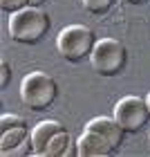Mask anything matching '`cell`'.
Listing matches in <instances>:
<instances>
[{
	"label": "cell",
	"instance_id": "4",
	"mask_svg": "<svg viewBox=\"0 0 150 157\" xmlns=\"http://www.w3.org/2000/svg\"><path fill=\"white\" fill-rule=\"evenodd\" d=\"M90 61L94 72H99L101 76H117L128 65V49L123 47V43L114 38H101L96 40V47Z\"/></svg>",
	"mask_w": 150,
	"mask_h": 157
},
{
	"label": "cell",
	"instance_id": "17",
	"mask_svg": "<svg viewBox=\"0 0 150 157\" xmlns=\"http://www.w3.org/2000/svg\"><path fill=\"white\" fill-rule=\"evenodd\" d=\"M47 0H32V7H43Z\"/></svg>",
	"mask_w": 150,
	"mask_h": 157
},
{
	"label": "cell",
	"instance_id": "15",
	"mask_svg": "<svg viewBox=\"0 0 150 157\" xmlns=\"http://www.w3.org/2000/svg\"><path fill=\"white\" fill-rule=\"evenodd\" d=\"M9 81H11V65L7 61H2L0 63V88H7L9 85Z\"/></svg>",
	"mask_w": 150,
	"mask_h": 157
},
{
	"label": "cell",
	"instance_id": "11",
	"mask_svg": "<svg viewBox=\"0 0 150 157\" xmlns=\"http://www.w3.org/2000/svg\"><path fill=\"white\" fill-rule=\"evenodd\" d=\"M114 2L117 0H83V7L90 13H94V16H103V13H108L114 7Z\"/></svg>",
	"mask_w": 150,
	"mask_h": 157
},
{
	"label": "cell",
	"instance_id": "13",
	"mask_svg": "<svg viewBox=\"0 0 150 157\" xmlns=\"http://www.w3.org/2000/svg\"><path fill=\"white\" fill-rule=\"evenodd\" d=\"M11 128H27V121L18 115H2V119H0V132L11 130Z\"/></svg>",
	"mask_w": 150,
	"mask_h": 157
},
{
	"label": "cell",
	"instance_id": "7",
	"mask_svg": "<svg viewBox=\"0 0 150 157\" xmlns=\"http://www.w3.org/2000/svg\"><path fill=\"white\" fill-rule=\"evenodd\" d=\"M85 130H94L99 135H103L105 139L110 141V146L114 151H119L121 144H123V137H126V130L119 126V121L114 117H94L88 121Z\"/></svg>",
	"mask_w": 150,
	"mask_h": 157
},
{
	"label": "cell",
	"instance_id": "10",
	"mask_svg": "<svg viewBox=\"0 0 150 157\" xmlns=\"http://www.w3.org/2000/svg\"><path fill=\"white\" fill-rule=\"evenodd\" d=\"M0 135H2V137H0V153H5V151H9V148L18 146L20 141H25L32 132H27V128H11V130H5Z\"/></svg>",
	"mask_w": 150,
	"mask_h": 157
},
{
	"label": "cell",
	"instance_id": "12",
	"mask_svg": "<svg viewBox=\"0 0 150 157\" xmlns=\"http://www.w3.org/2000/svg\"><path fill=\"white\" fill-rule=\"evenodd\" d=\"M29 155H34V141H32V135H29L25 141H20L18 146H13V148H9V151L2 153V157H29Z\"/></svg>",
	"mask_w": 150,
	"mask_h": 157
},
{
	"label": "cell",
	"instance_id": "14",
	"mask_svg": "<svg viewBox=\"0 0 150 157\" xmlns=\"http://www.w3.org/2000/svg\"><path fill=\"white\" fill-rule=\"evenodd\" d=\"M0 7H2L5 13H16L20 9H27V7H32V0H0Z\"/></svg>",
	"mask_w": 150,
	"mask_h": 157
},
{
	"label": "cell",
	"instance_id": "2",
	"mask_svg": "<svg viewBox=\"0 0 150 157\" xmlns=\"http://www.w3.org/2000/svg\"><path fill=\"white\" fill-rule=\"evenodd\" d=\"M56 97H58V83L47 72L36 70L25 74V78L20 81V99L34 112L49 110L56 103Z\"/></svg>",
	"mask_w": 150,
	"mask_h": 157
},
{
	"label": "cell",
	"instance_id": "3",
	"mask_svg": "<svg viewBox=\"0 0 150 157\" xmlns=\"http://www.w3.org/2000/svg\"><path fill=\"white\" fill-rule=\"evenodd\" d=\"M58 54L69 63H81L83 59L92 56L96 47V34L85 25H69L56 38Z\"/></svg>",
	"mask_w": 150,
	"mask_h": 157
},
{
	"label": "cell",
	"instance_id": "8",
	"mask_svg": "<svg viewBox=\"0 0 150 157\" xmlns=\"http://www.w3.org/2000/svg\"><path fill=\"white\" fill-rule=\"evenodd\" d=\"M65 128H63V124H58V121L54 119H47V121H40V124L34 128L32 132V141H34V155L38 157H45V151L49 146V141H52L58 132H63Z\"/></svg>",
	"mask_w": 150,
	"mask_h": 157
},
{
	"label": "cell",
	"instance_id": "1",
	"mask_svg": "<svg viewBox=\"0 0 150 157\" xmlns=\"http://www.w3.org/2000/svg\"><path fill=\"white\" fill-rule=\"evenodd\" d=\"M7 27H9L11 40L23 43V45H36L47 36L49 27H52V18L40 7H27V9L11 13Z\"/></svg>",
	"mask_w": 150,
	"mask_h": 157
},
{
	"label": "cell",
	"instance_id": "6",
	"mask_svg": "<svg viewBox=\"0 0 150 157\" xmlns=\"http://www.w3.org/2000/svg\"><path fill=\"white\" fill-rule=\"evenodd\" d=\"M78 144V157H110L117 151L110 146V141L94 130H85L76 139Z\"/></svg>",
	"mask_w": 150,
	"mask_h": 157
},
{
	"label": "cell",
	"instance_id": "5",
	"mask_svg": "<svg viewBox=\"0 0 150 157\" xmlns=\"http://www.w3.org/2000/svg\"><path fill=\"white\" fill-rule=\"evenodd\" d=\"M114 119L126 132H139L150 124V108L146 99L139 97H123L114 105Z\"/></svg>",
	"mask_w": 150,
	"mask_h": 157
},
{
	"label": "cell",
	"instance_id": "18",
	"mask_svg": "<svg viewBox=\"0 0 150 157\" xmlns=\"http://www.w3.org/2000/svg\"><path fill=\"white\" fill-rule=\"evenodd\" d=\"M146 103H148V108H150V92H148V97H146Z\"/></svg>",
	"mask_w": 150,
	"mask_h": 157
},
{
	"label": "cell",
	"instance_id": "16",
	"mask_svg": "<svg viewBox=\"0 0 150 157\" xmlns=\"http://www.w3.org/2000/svg\"><path fill=\"white\" fill-rule=\"evenodd\" d=\"M123 2H128V5H144V2H148V0H123Z\"/></svg>",
	"mask_w": 150,
	"mask_h": 157
},
{
	"label": "cell",
	"instance_id": "9",
	"mask_svg": "<svg viewBox=\"0 0 150 157\" xmlns=\"http://www.w3.org/2000/svg\"><path fill=\"white\" fill-rule=\"evenodd\" d=\"M45 157H78V144L72 139V135L67 130H63L49 141Z\"/></svg>",
	"mask_w": 150,
	"mask_h": 157
}]
</instances>
